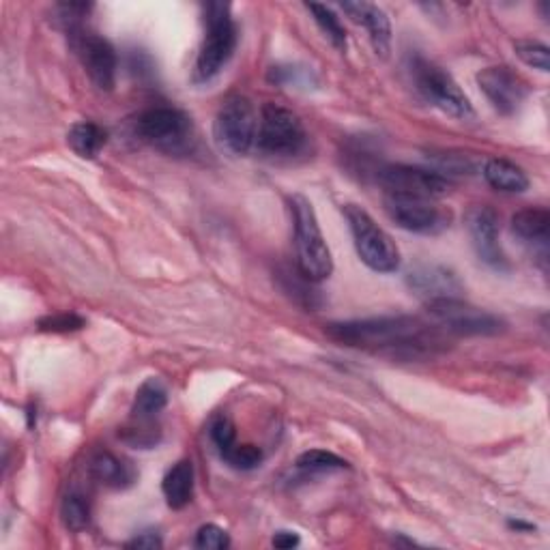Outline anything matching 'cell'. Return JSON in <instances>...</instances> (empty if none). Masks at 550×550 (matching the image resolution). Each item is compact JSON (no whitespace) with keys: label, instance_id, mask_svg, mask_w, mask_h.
Listing matches in <instances>:
<instances>
[{"label":"cell","instance_id":"ffe728a7","mask_svg":"<svg viewBox=\"0 0 550 550\" xmlns=\"http://www.w3.org/2000/svg\"><path fill=\"white\" fill-rule=\"evenodd\" d=\"M162 490H164L166 503L172 510H183L194 497V465L192 462L179 460L177 465L166 473L164 482H162Z\"/></svg>","mask_w":550,"mask_h":550},{"label":"cell","instance_id":"7c38bea8","mask_svg":"<svg viewBox=\"0 0 550 550\" xmlns=\"http://www.w3.org/2000/svg\"><path fill=\"white\" fill-rule=\"evenodd\" d=\"M465 222H467V230H469V237L477 258H480L482 263L488 265L490 269L508 271L510 269L508 256H505L499 243L497 211L488 205H475L469 209Z\"/></svg>","mask_w":550,"mask_h":550},{"label":"cell","instance_id":"f546056e","mask_svg":"<svg viewBox=\"0 0 550 550\" xmlns=\"http://www.w3.org/2000/svg\"><path fill=\"white\" fill-rule=\"evenodd\" d=\"M211 441L215 443L217 452L224 454L226 450H230L237 443V430H235V424L230 422V417L226 415H220L213 419L211 424Z\"/></svg>","mask_w":550,"mask_h":550},{"label":"cell","instance_id":"d6986e66","mask_svg":"<svg viewBox=\"0 0 550 550\" xmlns=\"http://www.w3.org/2000/svg\"><path fill=\"white\" fill-rule=\"evenodd\" d=\"M275 278H278L282 291L303 310L314 312L323 306V297H321V291L316 288V282L306 278V275H303L297 267L295 269L282 267L278 269V275H275Z\"/></svg>","mask_w":550,"mask_h":550},{"label":"cell","instance_id":"8fae6325","mask_svg":"<svg viewBox=\"0 0 550 550\" xmlns=\"http://www.w3.org/2000/svg\"><path fill=\"white\" fill-rule=\"evenodd\" d=\"M376 179L385 187V194L417 196L437 200L452 192V181L439 170H426L407 164H389L379 168Z\"/></svg>","mask_w":550,"mask_h":550},{"label":"cell","instance_id":"4dcf8cb0","mask_svg":"<svg viewBox=\"0 0 550 550\" xmlns=\"http://www.w3.org/2000/svg\"><path fill=\"white\" fill-rule=\"evenodd\" d=\"M194 546L200 548V550H222V548L230 546V538H228V533L222 527L205 525V527L198 529Z\"/></svg>","mask_w":550,"mask_h":550},{"label":"cell","instance_id":"277c9868","mask_svg":"<svg viewBox=\"0 0 550 550\" xmlns=\"http://www.w3.org/2000/svg\"><path fill=\"white\" fill-rule=\"evenodd\" d=\"M349 222L355 250L368 269L376 273H394L400 267V252L392 235L372 220V215L359 205H344L342 209Z\"/></svg>","mask_w":550,"mask_h":550},{"label":"cell","instance_id":"7402d4cb","mask_svg":"<svg viewBox=\"0 0 550 550\" xmlns=\"http://www.w3.org/2000/svg\"><path fill=\"white\" fill-rule=\"evenodd\" d=\"M166 404H168V392L164 383L159 379H149L138 387L132 413L138 422H151L157 413H162L166 409Z\"/></svg>","mask_w":550,"mask_h":550},{"label":"cell","instance_id":"e0dca14e","mask_svg":"<svg viewBox=\"0 0 550 550\" xmlns=\"http://www.w3.org/2000/svg\"><path fill=\"white\" fill-rule=\"evenodd\" d=\"M512 233L529 245H535L546 260L548 250V233H550V213L542 207H531L514 213Z\"/></svg>","mask_w":550,"mask_h":550},{"label":"cell","instance_id":"f1b7e54d","mask_svg":"<svg viewBox=\"0 0 550 550\" xmlns=\"http://www.w3.org/2000/svg\"><path fill=\"white\" fill-rule=\"evenodd\" d=\"M84 318L74 314V312H65V314H54L46 316L39 321V331H48V334H69V331H80L84 327Z\"/></svg>","mask_w":550,"mask_h":550},{"label":"cell","instance_id":"6da1fadb","mask_svg":"<svg viewBox=\"0 0 550 550\" xmlns=\"http://www.w3.org/2000/svg\"><path fill=\"white\" fill-rule=\"evenodd\" d=\"M327 336L351 349H364L402 361H424L447 349L439 325L417 316H379L327 325Z\"/></svg>","mask_w":550,"mask_h":550},{"label":"cell","instance_id":"3957f363","mask_svg":"<svg viewBox=\"0 0 550 550\" xmlns=\"http://www.w3.org/2000/svg\"><path fill=\"white\" fill-rule=\"evenodd\" d=\"M205 41L196 61L194 80L209 82L213 80L224 65L233 59L237 48V26L233 22L230 5L207 3L205 5Z\"/></svg>","mask_w":550,"mask_h":550},{"label":"cell","instance_id":"5bb4252c","mask_svg":"<svg viewBox=\"0 0 550 550\" xmlns=\"http://www.w3.org/2000/svg\"><path fill=\"white\" fill-rule=\"evenodd\" d=\"M74 37V46L78 50L80 61L89 74L91 82L97 86L99 91L110 93L117 84V52H114L112 43L104 37H99L95 33H84L78 31L71 35Z\"/></svg>","mask_w":550,"mask_h":550},{"label":"cell","instance_id":"4fadbf2b","mask_svg":"<svg viewBox=\"0 0 550 550\" xmlns=\"http://www.w3.org/2000/svg\"><path fill=\"white\" fill-rule=\"evenodd\" d=\"M477 84H480L482 93L503 117H512L525 104L529 95L527 82L520 78L516 71L505 65L486 67L477 74Z\"/></svg>","mask_w":550,"mask_h":550},{"label":"cell","instance_id":"9a60e30c","mask_svg":"<svg viewBox=\"0 0 550 550\" xmlns=\"http://www.w3.org/2000/svg\"><path fill=\"white\" fill-rule=\"evenodd\" d=\"M407 284L413 295L426 303L437 299L462 297V284L452 269L443 265H419L407 275Z\"/></svg>","mask_w":550,"mask_h":550},{"label":"cell","instance_id":"484cf974","mask_svg":"<svg viewBox=\"0 0 550 550\" xmlns=\"http://www.w3.org/2000/svg\"><path fill=\"white\" fill-rule=\"evenodd\" d=\"M63 523L69 531H84L91 525V508L82 495H67L61 505Z\"/></svg>","mask_w":550,"mask_h":550},{"label":"cell","instance_id":"e575fe53","mask_svg":"<svg viewBox=\"0 0 550 550\" xmlns=\"http://www.w3.org/2000/svg\"><path fill=\"white\" fill-rule=\"evenodd\" d=\"M510 527H512V529H525V531H531V529H533V525L520 523V520H510Z\"/></svg>","mask_w":550,"mask_h":550},{"label":"cell","instance_id":"836d02e7","mask_svg":"<svg viewBox=\"0 0 550 550\" xmlns=\"http://www.w3.org/2000/svg\"><path fill=\"white\" fill-rule=\"evenodd\" d=\"M299 535L295 531H278L273 535V546L275 548H282V550H288V548H295L299 546Z\"/></svg>","mask_w":550,"mask_h":550},{"label":"cell","instance_id":"d4e9b609","mask_svg":"<svg viewBox=\"0 0 550 550\" xmlns=\"http://www.w3.org/2000/svg\"><path fill=\"white\" fill-rule=\"evenodd\" d=\"M346 467H349V462L342 460L334 452H325V450H310V452H303L297 458V469L306 473H329V471H340Z\"/></svg>","mask_w":550,"mask_h":550},{"label":"cell","instance_id":"d6a6232c","mask_svg":"<svg viewBox=\"0 0 550 550\" xmlns=\"http://www.w3.org/2000/svg\"><path fill=\"white\" fill-rule=\"evenodd\" d=\"M164 542L159 538L157 531H142L138 533L132 542H127V548H144V550H155L162 548Z\"/></svg>","mask_w":550,"mask_h":550},{"label":"cell","instance_id":"4316f807","mask_svg":"<svg viewBox=\"0 0 550 550\" xmlns=\"http://www.w3.org/2000/svg\"><path fill=\"white\" fill-rule=\"evenodd\" d=\"M222 458L228 467H233L237 471H252V469L260 467V462H263V452H260V447L250 445V443H245V445L235 443L230 450H226L222 454Z\"/></svg>","mask_w":550,"mask_h":550},{"label":"cell","instance_id":"30bf717a","mask_svg":"<svg viewBox=\"0 0 550 550\" xmlns=\"http://www.w3.org/2000/svg\"><path fill=\"white\" fill-rule=\"evenodd\" d=\"M385 211L400 228L415 235H441L452 224V211L430 198L385 194Z\"/></svg>","mask_w":550,"mask_h":550},{"label":"cell","instance_id":"5b68a950","mask_svg":"<svg viewBox=\"0 0 550 550\" xmlns=\"http://www.w3.org/2000/svg\"><path fill=\"white\" fill-rule=\"evenodd\" d=\"M136 134L149 147L168 153L185 155L194 149V123L179 108L157 106L142 112L136 123Z\"/></svg>","mask_w":550,"mask_h":550},{"label":"cell","instance_id":"7a4b0ae2","mask_svg":"<svg viewBox=\"0 0 550 550\" xmlns=\"http://www.w3.org/2000/svg\"><path fill=\"white\" fill-rule=\"evenodd\" d=\"M288 209H291L295 228L297 269L316 284L327 280L334 273V258H331L323 230L318 226L312 202L306 196L293 194L288 198Z\"/></svg>","mask_w":550,"mask_h":550},{"label":"cell","instance_id":"52a82bcc","mask_svg":"<svg viewBox=\"0 0 550 550\" xmlns=\"http://www.w3.org/2000/svg\"><path fill=\"white\" fill-rule=\"evenodd\" d=\"M308 144L306 127L293 110L280 104H265L258 117L256 149L267 157H295Z\"/></svg>","mask_w":550,"mask_h":550},{"label":"cell","instance_id":"2e32d148","mask_svg":"<svg viewBox=\"0 0 550 550\" xmlns=\"http://www.w3.org/2000/svg\"><path fill=\"white\" fill-rule=\"evenodd\" d=\"M342 9L357 24L366 26L376 56L387 59L389 50H392V24H389L385 11L372 3H342Z\"/></svg>","mask_w":550,"mask_h":550},{"label":"cell","instance_id":"1f68e13d","mask_svg":"<svg viewBox=\"0 0 550 550\" xmlns=\"http://www.w3.org/2000/svg\"><path fill=\"white\" fill-rule=\"evenodd\" d=\"M303 78H308V74H301L297 67H273L269 71V80L275 84H291V82H301Z\"/></svg>","mask_w":550,"mask_h":550},{"label":"cell","instance_id":"ac0fdd59","mask_svg":"<svg viewBox=\"0 0 550 550\" xmlns=\"http://www.w3.org/2000/svg\"><path fill=\"white\" fill-rule=\"evenodd\" d=\"M484 179L492 190L505 194H523L529 187V177L525 175V170L503 157L488 159L484 164Z\"/></svg>","mask_w":550,"mask_h":550},{"label":"cell","instance_id":"44dd1931","mask_svg":"<svg viewBox=\"0 0 550 550\" xmlns=\"http://www.w3.org/2000/svg\"><path fill=\"white\" fill-rule=\"evenodd\" d=\"M91 471L95 480L108 488H129L136 482V469L110 452L97 454L91 462Z\"/></svg>","mask_w":550,"mask_h":550},{"label":"cell","instance_id":"cb8c5ba5","mask_svg":"<svg viewBox=\"0 0 550 550\" xmlns=\"http://www.w3.org/2000/svg\"><path fill=\"white\" fill-rule=\"evenodd\" d=\"M306 9L312 13L314 22L318 24V28L325 33V37L334 43V48L344 52L346 50V31L340 22V18L336 16L334 11L325 5H316V3H308Z\"/></svg>","mask_w":550,"mask_h":550},{"label":"cell","instance_id":"ba28073f","mask_svg":"<svg viewBox=\"0 0 550 550\" xmlns=\"http://www.w3.org/2000/svg\"><path fill=\"white\" fill-rule=\"evenodd\" d=\"M428 314L447 336H499L505 329L503 318L471 306L462 297L437 299L426 303Z\"/></svg>","mask_w":550,"mask_h":550},{"label":"cell","instance_id":"83f0119b","mask_svg":"<svg viewBox=\"0 0 550 550\" xmlns=\"http://www.w3.org/2000/svg\"><path fill=\"white\" fill-rule=\"evenodd\" d=\"M514 50L518 54V59L525 65L542 71V74H548L550 71V54L548 48L540 41H531V39H520L514 43Z\"/></svg>","mask_w":550,"mask_h":550},{"label":"cell","instance_id":"603a6c76","mask_svg":"<svg viewBox=\"0 0 550 550\" xmlns=\"http://www.w3.org/2000/svg\"><path fill=\"white\" fill-rule=\"evenodd\" d=\"M67 142H69V147L74 149L76 155H80L84 159H93L101 153V149L106 147L108 134L99 125L84 121V123H76L69 129Z\"/></svg>","mask_w":550,"mask_h":550},{"label":"cell","instance_id":"9c48e42d","mask_svg":"<svg viewBox=\"0 0 550 550\" xmlns=\"http://www.w3.org/2000/svg\"><path fill=\"white\" fill-rule=\"evenodd\" d=\"M215 140L230 155L243 157L256 147L258 114L252 101L245 95H230L217 110Z\"/></svg>","mask_w":550,"mask_h":550},{"label":"cell","instance_id":"8992f818","mask_svg":"<svg viewBox=\"0 0 550 550\" xmlns=\"http://www.w3.org/2000/svg\"><path fill=\"white\" fill-rule=\"evenodd\" d=\"M409 74L417 93L434 108L460 121L475 117L469 97L462 93L458 82L439 65L426 61L424 56H413L409 61Z\"/></svg>","mask_w":550,"mask_h":550}]
</instances>
